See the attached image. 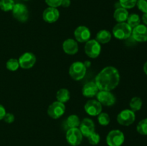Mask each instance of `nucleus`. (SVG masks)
Returning <instances> with one entry per match:
<instances>
[{
  "instance_id": "obj_1",
  "label": "nucleus",
  "mask_w": 147,
  "mask_h": 146,
  "mask_svg": "<svg viewBox=\"0 0 147 146\" xmlns=\"http://www.w3.org/2000/svg\"><path fill=\"white\" fill-rule=\"evenodd\" d=\"M120 79L119 70L113 66H108L99 72L95 79V83L99 90L111 91L119 85Z\"/></svg>"
},
{
  "instance_id": "obj_2",
  "label": "nucleus",
  "mask_w": 147,
  "mask_h": 146,
  "mask_svg": "<svg viewBox=\"0 0 147 146\" xmlns=\"http://www.w3.org/2000/svg\"><path fill=\"white\" fill-rule=\"evenodd\" d=\"M132 28L126 22L117 23L113 28V36L120 40H126L131 36Z\"/></svg>"
},
{
  "instance_id": "obj_3",
  "label": "nucleus",
  "mask_w": 147,
  "mask_h": 146,
  "mask_svg": "<svg viewBox=\"0 0 147 146\" xmlns=\"http://www.w3.org/2000/svg\"><path fill=\"white\" fill-rule=\"evenodd\" d=\"M87 67L82 62L77 61L73 62L69 68V74L73 80L79 81L83 79L86 74Z\"/></svg>"
},
{
  "instance_id": "obj_4",
  "label": "nucleus",
  "mask_w": 147,
  "mask_h": 146,
  "mask_svg": "<svg viewBox=\"0 0 147 146\" xmlns=\"http://www.w3.org/2000/svg\"><path fill=\"white\" fill-rule=\"evenodd\" d=\"M124 140V134L119 130H111L106 137V143L109 146H121Z\"/></svg>"
},
{
  "instance_id": "obj_5",
  "label": "nucleus",
  "mask_w": 147,
  "mask_h": 146,
  "mask_svg": "<svg viewBox=\"0 0 147 146\" xmlns=\"http://www.w3.org/2000/svg\"><path fill=\"white\" fill-rule=\"evenodd\" d=\"M85 53L88 57L97 58L101 52V45L96 40H89L85 44Z\"/></svg>"
},
{
  "instance_id": "obj_6",
  "label": "nucleus",
  "mask_w": 147,
  "mask_h": 146,
  "mask_svg": "<svg viewBox=\"0 0 147 146\" xmlns=\"http://www.w3.org/2000/svg\"><path fill=\"white\" fill-rule=\"evenodd\" d=\"M116 120L119 124L122 126H129L134 123L136 120V115L134 112L130 109H126L118 114Z\"/></svg>"
},
{
  "instance_id": "obj_7",
  "label": "nucleus",
  "mask_w": 147,
  "mask_h": 146,
  "mask_svg": "<svg viewBox=\"0 0 147 146\" xmlns=\"http://www.w3.org/2000/svg\"><path fill=\"white\" fill-rule=\"evenodd\" d=\"M11 11H12V15L14 18L20 22H25L28 19V9L24 4H22V3L15 4Z\"/></svg>"
},
{
  "instance_id": "obj_8",
  "label": "nucleus",
  "mask_w": 147,
  "mask_h": 146,
  "mask_svg": "<svg viewBox=\"0 0 147 146\" xmlns=\"http://www.w3.org/2000/svg\"><path fill=\"white\" fill-rule=\"evenodd\" d=\"M83 134L78 127L69 128L66 132V140L72 146H78L80 145L83 140Z\"/></svg>"
},
{
  "instance_id": "obj_9",
  "label": "nucleus",
  "mask_w": 147,
  "mask_h": 146,
  "mask_svg": "<svg viewBox=\"0 0 147 146\" xmlns=\"http://www.w3.org/2000/svg\"><path fill=\"white\" fill-rule=\"evenodd\" d=\"M65 112V105L64 103L58 101L53 102L47 109V115L51 118L55 120L62 117L64 115Z\"/></svg>"
},
{
  "instance_id": "obj_10",
  "label": "nucleus",
  "mask_w": 147,
  "mask_h": 146,
  "mask_svg": "<svg viewBox=\"0 0 147 146\" xmlns=\"http://www.w3.org/2000/svg\"><path fill=\"white\" fill-rule=\"evenodd\" d=\"M96 100L104 106L113 105L116 103V97L114 94H112L111 91H105V90H99L96 94Z\"/></svg>"
},
{
  "instance_id": "obj_11",
  "label": "nucleus",
  "mask_w": 147,
  "mask_h": 146,
  "mask_svg": "<svg viewBox=\"0 0 147 146\" xmlns=\"http://www.w3.org/2000/svg\"><path fill=\"white\" fill-rule=\"evenodd\" d=\"M20 67L24 70L32 68L36 63V57L32 52H24L19 58Z\"/></svg>"
},
{
  "instance_id": "obj_12",
  "label": "nucleus",
  "mask_w": 147,
  "mask_h": 146,
  "mask_svg": "<svg viewBox=\"0 0 147 146\" xmlns=\"http://www.w3.org/2000/svg\"><path fill=\"white\" fill-rule=\"evenodd\" d=\"M131 36L135 41L138 42H147V26L145 24H139L132 29Z\"/></svg>"
},
{
  "instance_id": "obj_13",
  "label": "nucleus",
  "mask_w": 147,
  "mask_h": 146,
  "mask_svg": "<svg viewBox=\"0 0 147 146\" xmlns=\"http://www.w3.org/2000/svg\"><path fill=\"white\" fill-rule=\"evenodd\" d=\"M84 110L90 116H98L102 112V104L97 100H90L85 104Z\"/></svg>"
},
{
  "instance_id": "obj_14",
  "label": "nucleus",
  "mask_w": 147,
  "mask_h": 146,
  "mask_svg": "<svg viewBox=\"0 0 147 146\" xmlns=\"http://www.w3.org/2000/svg\"><path fill=\"white\" fill-rule=\"evenodd\" d=\"M74 36L76 41L80 43H84L90 40L91 33L90 29L86 26H79L75 29Z\"/></svg>"
},
{
  "instance_id": "obj_15",
  "label": "nucleus",
  "mask_w": 147,
  "mask_h": 146,
  "mask_svg": "<svg viewBox=\"0 0 147 146\" xmlns=\"http://www.w3.org/2000/svg\"><path fill=\"white\" fill-rule=\"evenodd\" d=\"M59 17H60V12L58 9L55 7H47L42 12L43 20L49 24L56 22L58 20Z\"/></svg>"
},
{
  "instance_id": "obj_16",
  "label": "nucleus",
  "mask_w": 147,
  "mask_h": 146,
  "mask_svg": "<svg viewBox=\"0 0 147 146\" xmlns=\"http://www.w3.org/2000/svg\"><path fill=\"white\" fill-rule=\"evenodd\" d=\"M79 129L83 135L87 137L95 132V124L91 119L86 117L80 122Z\"/></svg>"
},
{
  "instance_id": "obj_17",
  "label": "nucleus",
  "mask_w": 147,
  "mask_h": 146,
  "mask_svg": "<svg viewBox=\"0 0 147 146\" xmlns=\"http://www.w3.org/2000/svg\"><path fill=\"white\" fill-rule=\"evenodd\" d=\"M63 50L67 54H76L78 52V42L71 38L67 39L63 43Z\"/></svg>"
},
{
  "instance_id": "obj_18",
  "label": "nucleus",
  "mask_w": 147,
  "mask_h": 146,
  "mask_svg": "<svg viewBox=\"0 0 147 146\" xmlns=\"http://www.w3.org/2000/svg\"><path fill=\"white\" fill-rule=\"evenodd\" d=\"M99 90L95 82H87L82 88V94L86 97H95L98 92Z\"/></svg>"
},
{
  "instance_id": "obj_19",
  "label": "nucleus",
  "mask_w": 147,
  "mask_h": 146,
  "mask_svg": "<svg viewBox=\"0 0 147 146\" xmlns=\"http://www.w3.org/2000/svg\"><path fill=\"white\" fill-rule=\"evenodd\" d=\"M129 14V11L126 9L123 8L120 6L119 7H117L113 13V18L117 21L118 23L120 22H125L127 20Z\"/></svg>"
},
{
  "instance_id": "obj_20",
  "label": "nucleus",
  "mask_w": 147,
  "mask_h": 146,
  "mask_svg": "<svg viewBox=\"0 0 147 146\" xmlns=\"http://www.w3.org/2000/svg\"><path fill=\"white\" fill-rule=\"evenodd\" d=\"M111 37L112 34L110 31L106 29H102L97 33L95 40L100 44H104L109 43L111 40Z\"/></svg>"
},
{
  "instance_id": "obj_21",
  "label": "nucleus",
  "mask_w": 147,
  "mask_h": 146,
  "mask_svg": "<svg viewBox=\"0 0 147 146\" xmlns=\"http://www.w3.org/2000/svg\"><path fill=\"white\" fill-rule=\"evenodd\" d=\"M70 98V93L69 90L66 88H61L56 93V99L57 101L62 103H65L69 101Z\"/></svg>"
},
{
  "instance_id": "obj_22",
  "label": "nucleus",
  "mask_w": 147,
  "mask_h": 146,
  "mask_svg": "<svg viewBox=\"0 0 147 146\" xmlns=\"http://www.w3.org/2000/svg\"><path fill=\"white\" fill-rule=\"evenodd\" d=\"M80 124V118L76 115H70L68 116L66 120V125L69 128H74V127H78Z\"/></svg>"
},
{
  "instance_id": "obj_23",
  "label": "nucleus",
  "mask_w": 147,
  "mask_h": 146,
  "mask_svg": "<svg viewBox=\"0 0 147 146\" xmlns=\"http://www.w3.org/2000/svg\"><path fill=\"white\" fill-rule=\"evenodd\" d=\"M142 104H143V102L140 97H134L129 102V107H130V110L135 113L141 110Z\"/></svg>"
},
{
  "instance_id": "obj_24",
  "label": "nucleus",
  "mask_w": 147,
  "mask_h": 146,
  "mask_svg": "<svg viewBox=\"0 0 147 146\" xmlns=\"http://www.w3.org/2000/svg\"><path fill=\"white\" fill-rule=\"evenodd\" d=\"M127 24L131 27L132 29L134 27H136L141 23V19L139 17V15L137 14H129L127 18Z\"/></svg>"
},
{
  "instance_id": "obj_25",
  "label": "nucleus",
  "mask_w": 147,
  "mask_h": 146,
  "mask_svg": "<svg viewBox=\"0 0 147 146\" xmlns=\"http://www.w3.org/2000/svg\"><path fill=\"white\" fill-rule=\"evenodd\" d=\"M14 4V0H0V9L4 11H11Z\"/></svg>"
},
{
  "instance_id": "obj_26",
  "label": "nucleus",
  "mask_w": 147,
  "mask_h": 146,
  "mask_svg": "<svg viewBox=\"0 0 147 146\" xmlns=\"http://www.w3.org/2000/svg\"><path fill=\"white\" fill-rule=\"evenodd\" d=\"M6 67L8 70L11 72H14L17 70L20 67V63H19V60L17 59L11 58L9 59L8 61L6 63Z\"/></svg>"
},
{
  "instance_id": "obj_27",
  "label": "nucleus",
  "mask_w": 147,
  "mask_h": 146,
  "mask_svg": "<svg viewBox=\"0 0 147 146\" xmlns=\"http://www.w3.org/2000/svg\"><path fill=\"white\" fill-rule=\"evenodd\" d=\"M136 130L142 135H147V118L143 119L138 123Z\"/></svg>"
},
{
  "instance_id": "obj_28",
  "label": "nucleus",
  "mask_w": 147,
  "mask_h": 146,
  "mask_svg": "<svg viewBox=\"0 0 147 146\" xmlns=\"http://www.w3.org/2000/svg\"><path fill=\"white\" fill-rule=\"evenodd\" d=\"M98 121L102 126H107L110 123V116L106 113H100L98 115Z\"/></svg>"
},
{
  "instance_id": "obj_29",
  "label": "nucleus",
  "mask_w": 147,
  "mask_h": 146,
  "mask_svg": "<svg viewBox=\"0 0 147 146\" xmlns=\"http://www.w3.org/2000/svg\"><path fill=\"white\" fill-rule=\"evenodd\" d=\"M137 0H119V4L123 8L129 9H132L136 6Z\"/></svg>"
},
{
  "instance_id": "obj_30",
  "label": "nucleus",
  "mask_w": 147,
  "mask_h": 146,
  "mask_svg": "<svg viewBox=\"0 0 147 146\" xmlns=\"http://www.w3.org/2000/svg\"><path fill=\"white\" fill-rule=\"evenodd\" d=\"M88 140V143H90V145H96L99 143L100 140V135L98 133L94 132L93 133H92L91 135L87 137Z\"/></svg>"
},
{
  "instance_id": "obj_31",
  "label": "nucleus",
  "mask_w": 147,
  "mask_h": 146,
  "mask_svg": "<svg viewBox=\"0 0 147 146\" xmlns=\"http://www.w3.org/2000/svg\"><path fill=\"white\" fill-rule=\"evenodd\" d=\"M136 6L143 13H147V0H137Z\"/></svg>"
},
{
  "instance_id": "obj_32",
  "label": "nucleus",
  "mask_w": 147,
  "mask_h": 146,
  "mask_svg": "<svg viewBox=\"0 0 147 146\" xmlns=\"http://www.w3.org/2000/svg\"><path fill=\"white\" fill-rule=\"evenodd\" d=\"M63 0H45L46 4L50 7H55V8H57V7L61 6V3Z\"/></svg>"
},
{
  "instance_id": "obj_33",
  "label": "nucleus",
  "mask_w": 147,
  "mask_h": 146,
  "mask_svg": "<svg viewBox=\"0 0 147 146\" xmlns=\"http://www.w3.org/2000/svg\"><path fill=\"white\" fill-rule=\"evenodd\" d=\"M14 119H15V117H14V115L12 114V113H7L5 115H4L3 120H4L5 123L10 124V123H12L14 121Z\"/></svg>"
},
{
  "instance_id": "obj_34",
  "label": "nucleus",
  "mask_w": 147,
  "mask_h": 146,
  "mask_svg": "<svg viewBox=\"0 0 147 146\" xmlns=\"http://www.w3.org/2000/svg\"><path fill=\"white\" fill-rule=\"evenodd\" d=\"M6 113H7V112H6L4 107L3 105H1V104H0V120H3Z\"/></svg>"
},
{
  "instance_id": "obj_35",
  "label": "nucleus",
  "mask_w": 147,
  "mask_h": 146,
  "mask_svg": "<svg viewBox=\"0 0 147 146\" xmlns=\"http://www.w3.org/2000/svg\"><path fill=\"white\" fill-rule=\"evenodd\" d=\"M70 4H71L70 0H63L61 3V6L64 8H67V7H70Z\"/></svg>"
},
{
  "instance_id": "obj_36",
  "label": "nucleus",
  "mask_w": 147,
  "mask_h": 146,
  "mask_svg": "<svg viewBox=\"0 0 147 146\" xmlns=\"http://www.w3.org/2000/svg\"><path fill=\"white\" fill-rule=\"evenodd\" d=\"M142 21L144 22V24L147 26V13H144L142 16Z\"/></svg>"
},
{
  "instance_id": "obj_37",
  "label": "nucleus",
  "mask_w": 147,
  "mask_h": 146,
  "mask_svg": "<svg viewBox=\"0 0 147 146\" xmlns=\"http://www.w3.org/2000/svg\"><path fill=\"white\" fill-rule=\"evenodd\" d=\"M143 69H144V73L147 75V61L144 63V64Z\"/></svg>"
},
{
  "instance_id": "obj_38",
  "label": "nucleus",
  "mask_w": 147,
  "mask_h": 146,
  "mask_svg": "<svg viewBox=\"0 0 147 146\" xmlns=\"http://www.w3.org/2000/svg\"><path fill=\"white\" fill-rule=\"evenodd\" d=\"M25 1H27V0H25Z\"/></svg>"
}]
</instances>
